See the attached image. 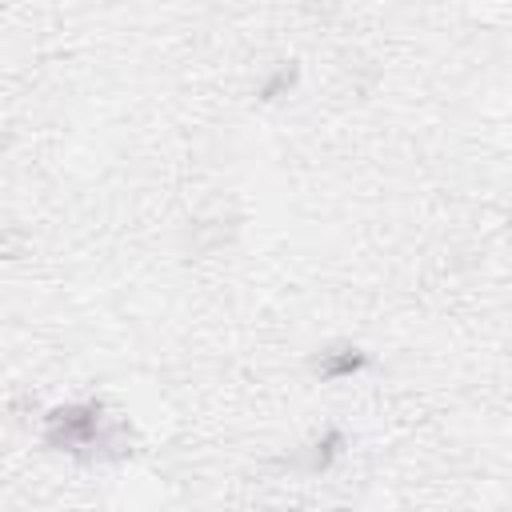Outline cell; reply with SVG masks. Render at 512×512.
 <instances>
[{"label": "cell", "mask_w": 512, "mask_h": 512, "mask_svg": "<svg viewBox=\"0 0 512 512\" xmlns=\"http://www.w3.org/2000/svg\"><path fill=\"white\" fill-rule=\"evenodd\" d=\"M332 512H344V508H332Z\"/></svg>", "instance_id": "5b68a950"}, {"label": "cell", "mask_w": 512, "mask_h": 512, "mask_svg": "<svg viewBox=\"0 0 512 512\" xmlns=\"http://www.w3.org/2000/svg\"><path fill=\"white\" fill-rule=\"evenodd\" d=\"M364 368H368V352L352 348V344H336V348L316 356V376L320 380H340V376H352V372H364Z\"/></svg>", "instance_id": "7a4b0ae2"}, {"label": "cell", "mask_w": 512, "mask_h": 512, "mask_svg": "<svg viewBox=\"0 0 512 512\" xmlns=\"http://www.w3.org/2000/svg\"><path fill=\"white\" fill-rule=\"evenodd\" d=\"M292 80H296V68H276V72H272V80L260 88V96H264V100H276L284 88H292Z\"/></svg>", "instance_id": "277c9868"}, {"label": "cell", "mask_w": 512, "mask_h": 512, "mask_svg": "<svg viewBox=\"0 0 512 512\" xmlns=\"http://www.w3.org/2000/svg\"><path fill=\"white\" fill-rule=\"evenodd\" d=\"M344 452V432H324L316 444H312V452H308V468L312 472H324V468H332V460Z\"/></svg>", "instance_id": "3957f363"}, {"label": "cell", "mask_w": 512, "mask_h": 512, "mask_svg": "<svg viewBox=\"0 0 512 512\" xmlns=\"http://www.w3.org/2000/svg\"><path fill=\"white\" fill-rule=\"evenodd\" d=\"M44 444L56 452H96V448H124L116 440V424L104 416L100 400L60 404L44 416Z\"/></svg>", "instance_id": "6da1fadb"}]
</instances>
